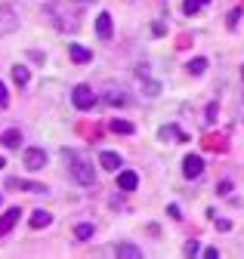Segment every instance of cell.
Listing matches in <instances>:
<instances>
[{
    "label": "cell",
    "instance_id": "6da1fadb",
    "mask_svg": "<svg viewBox=\"0 0 244 259\" xmlns=\"http://www.w3.org/2000/svg\"><path fill=\"white\" fill-rule=\"evenodd\" d=\"M62 154H65L68 160H74V164H71V173H74V179H77L80 185H93V182H96V173H93V164H87V160H84V157H77V154H74V151H68V148H65Z\"/></svg>",
    "mask_w": 244,
    "mask_h": 259
},
{
    "label": "cell",
    "instance_id": "7a4b0ae2",
    "mask_svg": "<svg viewBox=\"0 0 244 259\" xmlns=\"http://www.w3.org/2000/svg\"><path fill=\"white\" fill-rule=\"evenodd\" d=\"M71 102H74L77 111H90V108H96V93L90 90L87 83H80V87L71 90Z\"/></svg>",
    "mask_w": 244,
    "mask_h": 259
},
{
    "label": "cell",
    "instance_id": "3957f363",
    "mask_svg": "<svg viewBox=\"0 0 244 259\" xmlns=\"http://www.w3.org/2000/svg\"><path fill=\"white\" fill-rule=\"evenodd\" d=\"M22 164L31 170V173L44 170V167H47V151H44V148H28V151H25V157H22Z\"/></svg>",
    "mask_w": 244,
    "mask_h": 259
},
{
    "label": "cell",
    "instance_id": "277c9868",
    "mask_svg": "<svg viewBox=\"0 0 244 259\" xmlns=\"http://www.w3.org/2000/svg\"><path fill=\"white\" fill-rule=\"evenodd\" d=\"M201 173H204V157L189 154L186 160H182V176H186V179H198Z\"/></svg>",
    "mask_w": 244,
    "mask_h": 259
},
{
    "label": "cell",
    "instance_id": "5b68a950",
    "mask_svg": "<svg viewBox=\"0 0 244 259\" xmlns=\"http://www.w3.org/2000/svg\"><path fill=\"white\" fill-rule=\"evenodd\" d=\"M158 139H164V142H189V136L182 133L176 123H164V126L158 130Z\"/></svg>",
    "mask_w": 244,
    "mask_h": 259
},
{
    "label": "cell",
    "instance_id": "8992f818",
    "mask_svg": "<svg viewBox=\"0 0 244 259\" xmlns=\"http://www.w3.org/2000/svg\"><path fill=\"white\" fill-rule=\"evenodd\" d=\"M19 213H22L19 207H10V210H7L4 216H0V238H7V235L13 232V225L19 222Z\"/></svg>",
    "mask_w": 244,
    "mask_h": 259
},
{
    "label": "cell",
    "instance_id": "52a82bcc",
    "mask_svg": "<svg viewBox=\"0 0 244 259\" xmlns=\"http://www.w3.org/2000/svg\"><path fill=\"white\" fill-rule=\"evenodd\" d=\"M96 34H99V40H111V13H99Z\"/></svg>",
    "mask_w": 244,
    "mask_h": 259
},
{
    "label": "cell",
    "instance_id": "ba28073f",
    "mask_svg": "<svg viewBox=\"0 0 244 259\" xmlns=\"http://www.w3.org/2000/svg\"><path fill=\"white\" fill-rule=\"evenodd\" d=\"M114 253L124 256V259H142V250H139L136 244H130V241H120V244L114 247Z\"/></svg>",
    "mask_w": 244,
    "mask_h": 259
},
{
    "label": "cell",
    "instance_id": "9c48e42d",
    "mask_svg": "<svg viewBox=\"0 0 244 259\" xmlns=\"http://www.w3.org/2000/svg\"><path fill=\"white\" fill-rule=\"evenodd\" d=\"M7 188H22V191H34V194H40V191H47L40 182H25V179H7Z\"/></svg>",
    "mask_w": 244,
    "mask_h": 259
},
{
    "label": "cell",
    "instance_id": "30bf717a",
    "mask_svg": "<svg viewBox=\"0 0 244 259\" xmlns=\"http://www.w3.org/2000/svg\"><path fill=\"white\" fill-rule=\"evenodd\" d=\"M136 185H139V176H136L133 170H124V173L117 176V188H120V191H133Z\"/></svg>",
    "mask_w": 244,
    "mask_h": 259
},
{
    "label": "cell",
    "instance_id": "8fae6325",
    "mask_svg": "<svg viewBox=\"0 0 244 259\" xmlns=\"http://www.w3.org/2000/svg\"><path fill=\"white\" fill-rule=\"evenodd\" d=\"M68 53H71V59H74L77 65H84V62H90V59H93V53H90V50H84V47H77V44H68Z\"/></svg>",
    "mask_w": 244,
    "mask_h": 259
},
{
    "label": "cell",
    "instance_id": "7c38bea8",
    "mask_svg": "<svg viewBox=\"0 0 244 259\" xmlns=\"http://www.w3.org/2000/svg\"><path fill=\"white\" fill-rule=\"evenodd\" d=\"M99 164H102L105 170H117V167H120V154H114V151H102V154H99Z\"/></svg>",
    "mask_w": 244,
    "mask_h": 259
},
{
    "label": "cell",
    "instance_id": "4fadbf2b",
    "mask_svg": "<svg viewBox=\"0 0 244 259\" xmlns=\"http://www.w3.org/2000/svg\"><path fill=\"white\" fill-rule=\"evenodd\" d=\"M50 222H53V216H50L47 210H34V213H31V229H47Z\"/></svg>",
    "mask_w": 244,
    "mask_h": 259
},
{
    "label": "cell",
    "instance_id": "5bb4252c",
    "mask_svg": "<svg viewBox=\"0 0 244 259\" xmlns=\"http://www.w3.org/2000/svg\"><path fill=\"white\" fill-rule=\"evenodd\" d=\"M13 80H16V87H25L28 80H31V74H28L25 65H13Z\"/></svg>",
    "mask_w": 244,
    "mask_h": 259
},
{
    "label": "cell",
    "instance_id": "9a60e30c",
    "mask_svg": "<svg viewBox=\"0 0 244 259\" xmlns=\"http://www.w3.org/2000/svg\"><path fill=\"white\" fill-rule=\"evenodd\" d=\"M186 68H189V74H204V71H207V59H204V56H195Z\"/></svg>",
    "mask_w": 244,
    "mask_h": 259
},
{
    "label": "cell",
    "instance_id": "2e32d148",
    "mask_svg": "<svg viewBox=\"0 0 244 259\" xmlns=\"http://www.w3.org/2000/svg\"><path fill=\"white\" fill-rule=\"evenodd\" d=\"M111 133L130 136V133H133V123H130V120H117V117H114V120H111Z\"/></svg>",
    "mask_w": 244,
    "mask_h": 259
},
{
    "label": "cell",
    "instance_id": "e0dca14e",
    "mask_svg": "<svg viewBox=\"0 0 244 259\" xmlns=\"http://www.w3.org/2000/svg\"><path fill=\"white\" fill-rule=\"evenodd\" d=\"M0 142H4L7 148H19V142H22V133H19V130H7V133H4V139H0Z\"/></svg>",
    "mask_w": 244,
    "mask_h": 259
},
{
    "label": "cell",
    "instance_id": "ac0fdd59",
    "mask_svg": "<svg viewBox=\"0 0 244 259\" xmlns=\"http://www.w3.org/2000/svg\"><path fill=\"white\" fill-rule=\"evenodd\" d=\"M74 238L77 241H90V238H93V222H80L74 229Z\"/></svg>",
    "mask_w": 244,
    "mask_h": 259
},
{
    "label": "cell",
    "instance_id": "d6986e66",
    "mask_svg": "<svg viewBox=\"0 0 244 259\" xmlns=\"http://www.w3.org/2000/svg\"><path fill=\"white\" fill-rule=\"evenodd\" d=\"M210 4V0H186V4H182V13H186V16H195L201 7H207Z\"/></svg>",
    "mask_w": 244,
    "mask_h": 259
},
{
    "label": "cell",
    "instance_id": "ffe728a7",
    "mask_svg": "<svg viewBox=\"0 0 244 259\" xmlns=\"http://www.w3.org/2000/svg\"><path fill=\"white\" fill-rule=\"evenodd\" d=\"M105 102H108V105H127V96H124V93H114V90H111V93L105 96Z\"/></svg>",
    "mask_w": 244,
    "mask_h": 259
},
{
    "label": "cell",
    "instance_id": "44dd1931",
    "mask_svg": "<svg viewBox=\"0 0 244 259\" xmlns=\"http://www.w3.org/2000/svg\"><path fill=\"white\" fill-rule=\"evenodd\" d=\"M238 19H241V10H232L229 19H226V25H229V28H238Z\"/></svg>",
    "mask_w": 244,
    "mask_h": 259
},
{
    "label": "cell",
    "instance_id": "7402d4cb",
    "mask_svg": "<svg viewBox=\"0 0 244 259\" xmlns=\"http://www.w3.org/2000/svg\"><path fill=\"white\" fill-rule=\"evenodd\" d=\"M213 117H217V102L207 105V114H204V123H213Z\"/></svg>",
    "mask_w": 244,
    "mask_h": 259
},
{
    "label": "cell",
    "instance_id": "603a6c76",
    "mask_svg": "<svg viewBox=\"0 0 244 259\" xmlns=\"http://www.w3.org/2000/svg\"><path fill=\"white\" fill-rule=\"evenodd\" d=\"M182 250H186V256H195V253H198V250H201V247H198V241H195V238H192V241H189V244H186V247H182Z\"/></svg>",
    "mask_w": 244,
    "mask_h": 259
},
{
    "label": "cell",
    "instance_id": "cb8c5ba5",
    "mask_svg": "<svg viewBox=\"0 0 244 259\" xmlns=\"http://www.w3.org/2000/svg\"><path fill=\"white\" fill-rule=\"evenodd\" d=\"M7 102H10V96H7V87H4V80H0V108H7Z\"/></svg>",
    "mask_w": 244,
    "mask_h": 259
},
{
    "label": "cell",
    "instance_id": "d4e9b609",
    "mask_svg": "<svg viewBox=\"0 0 244 259\" xmlns=\"http://www.w3.org/2000/svg\"><path fill=\"white\" fill-rule=\"evenodd\" d=\"M229 191H232V182H229V179H223V182L217 185V194H229Z\"/></svg>",
    "mask_w": 244,
    "mask_h": 259
},
{
    "label": "cell",
    "instance_id": "484cf974",
    "mask_svg": "<svg viewBox=\"0 0 244 259\" xmlns=\"http://www.w3.org/2000/svg\"><path fill=\"white\" fill-rule=\"evenodd\" d=\"M158 90H161V87H158L155 80H145V93H148V96H158Z\"/></svg>",
    "mask_w": 244,
    "mask_h": 259
},
{
    "label": "cell",
    "instance_id": "4316f807",
    "mask_svg": "<svg viewBox=\"0 0 244 259\" xmlns=\"http://www.w3.org/2000/svg\"><path fill=\"white\" fill-rule=\"evenodd\" d=\"M167 213H170V219H182V213H179V207H176V204H170V207H167Z\"/></svg>",
    "mask_w": 244,
    "mask_h": 259
},
{
    "label": "cell",
    "instance_id": "83f0119b",
    "mask_svg": "<svg viewBox=\"0 0 244 259\" xmlns=\"http://www.w3.org/2000/svg\"><path fill=\"white\" fill-rule=\"evenodd\" d=\"M204 256H207V259H217V256H220V250H217V247H207V250H204Z\"/></svg>",
    "mask_w": 244,
    "mask_h": 259
},
{
    "label": "cell",
    "instance_id": "f1b7e54d",
    "mask_svg": "<svg viewBox=\"0 0 244 259\" xmlns=\"http://www.w3.org/2000/svg\"><path fill=\"white\" fill-rule=\"evenodd\" d=\"M217 229H223V232H229L232 225H229V219H217Z\"/></svg>",
    "mask_w": 244,
    "mask_h": 259
},
{
    "label": "cell",
    "instance_id": "f546056e",
    "mask_svg": "<svg viewBox=\"0 0 244 259\" xmlns=\"http://www.w3.org/2000/svg\"><path fill=\"white\" fill-rule=\"evenodd\" d=\"M4 167H7V160H4V157H0V170H4Z\"/></svg>",
    "mask_w": 244,
    "mask_h": 259
},
{
    "label": "cell",
    "instance_id": "4dcf8cb0",
    "mask_svg": "<svg viewBox=\"0 0 244 259\" xmlns=\"http://www.w3.org/2000/svg\"><path fill=\"white\" fill-rule=\"evenodd\" d=\"M241 80H244V65H241Z\"/></svg>",
    "mask_w": 244,
    "mask_h": 259
}]
</instances>
